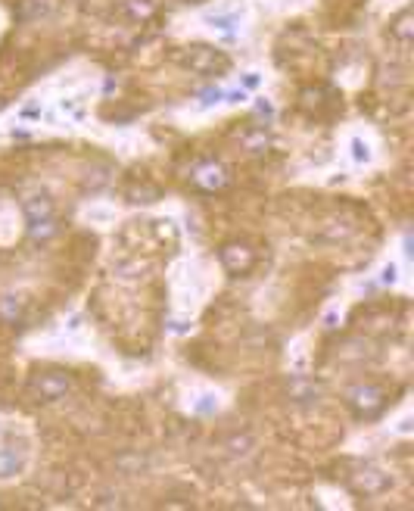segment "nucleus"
<instances>
[{
  "label": "nucleus",
  "instance_id": "nucleus-16",
  "mask_svg": "<svg viewBox=\"0 0 414 511\" xmlns=\"http://www.w3.org/2000/svg\"><path fill=\"white\" fill-rule=\"evenodd\" d=\"M47 6L41 3V0H22V6H19V19H28V16H41Z\"/></svg>",
  "mask_w": 414,
  "mask_h": 511
},
{
  "label": "nucleus",
  "instance_id": "nucleus-12",
  "mask_svg": "<svg viewBox=\"0 0 414 511\" xmlns=\"http://www.w3.org/2000/svg\"><path fill=\"white\" fill-rule=\"evenodd\" d=\"M59 231V222H57V215L53 218H44V222H35V224H28V237H32L35 243H44V240H50L53 234Z\"/></svg>",
  "mask_w": 414,
  "mask_h": 511
},
{
  "label": "nucleus",
  "instance_id": "nucleus-21",
  "mask_svg": "<svg viewBox=\"0 0 414 511\" xmlns=\"http://www.w3.org/2000/svg\"><path fill=\"white\" fill-rule=\"evenodd\" d=\"M246 446H250V436H240V440L234 436L231 440V452H246Z\"/></svg>",
  "mask_w": 414,
  "mask_h": 511
},
{
  "label": "nucleus",
  "instance_id": "nucleus-24",
  "mask_svg": "<svg viewBox=\"0 0 414 511\" xmlns=\"http://www.w3.org/2000/svg\"><path fill=\"white\" fill-rule=\"evenodd\" d=\"M41 116V106H26V109H22V118H38Z\"/></svg>",
  "mask_w": 414,
  "mask_h": 511
},
{
  "label": "nucleus",
  "instance_id": "nucleus-9",
  "mask_svg": "<svg viewBox=\"0 0 414 511\" xmlns=\"http://www.w3.org/2000/svg\"><path fill=\"white\" fill-rule=\"evenodd\" d=\"M389 35L395 37V41H402V44H408L414 37V16H411V10H402L399 16L393 19V25H389Z\"/></svg>",
  "mask_w": 414,
  "mask_h": 511
},
{
  "label": "nucleus",
  "instance_id": "nucleus-6",
  "mask_svg": "<svg viewBox=\"0 0 414 511\" xmlns=\"http://www.w3.org/2000/svg\"><path fill=\"white\" fill-rule=\"evenodd\" d=\"M218 259L221 265H225L227 274H246L252 265H256V253H252L246 243H225V246L218 249Z\"/></svg>",
  "mask_w": 414,
  "mask_h": 511
},
{
  "label": "nucleus",
  "instance_id": "nucleus-18",
  "mask_svg": "<svg viewBox=\"0 0 414 511\" xmlns=\"http://www.w3.org/2000/svg\"><path fill=\"white\" fill-rule=\"evenodd\" d=\"M209 25L212 28H221V31H231L237 25V16H209Z\"/></svg>",
  "mask_w": 414,
  "mask_h": 511
},
{
  "label": "nucleus",
  "instance_id": "nucleus-7",
  "mask_svg": "<svg viewBox=\"0 0 414 511\" xmlns=\"http://www.w3.org/2000/svg\"><path fill=\"white\" fill-rule=\"evenodd\" d=\"M22 212H26V222L35 224V222H44V218H53V199L47 193H35L22 203Z\"/></svg>",
  "mask_w": 414,
  "mask_h": 511
},
{
  "label": "nucleus",
  "instance_id": "nucleus-14",
  "mask_svg": "<svg viewBox=\"0 0 414 511\" xmlns=\"http://www.w3.org/2000/svg\"><path fill=\"white\" fill-rule=\"evenodd\" d=\"M271 143V137L265 134V128H258V131H252V134H243V147L246 150H252V153H262L265 147Z\"/></svg>",
  "mask_w": 414,
  "mask_h": 511
},
{
  "label": "nucleus",
  "instance_id": "nucleus-11",
  "mask_svg": "<svg viewBox=\"0 0 414 511\" xmlns=\"http://www.w3.org/2000/svg\"><path fill=\"white\" fill-rule=\"evenodd\" d=\"M22 471V455L16 449H0V480L16 477Z\"/></svg>",
  "mask_w": 414,
  "mask_h": 511
},
{
  "label": "nucleus",
  "instance_id": "nucleus-4",
  "mask_svg": "<svg viewBox=\"0 0 414 511\" xmlns=\"http://www.w3.org/2000/svg\"><path fill=\"white\" fill-rule=\"evenodd\" d=\"M389 474H383L380 467L374 465H361L355 474L349 477V490L358 492V496H380L383 490H389Z\"/></svg>",
  "mask_w": 414,
  "mask_h": 511
},
{
  "label": "nucleus",
  "instance_id": "nucleus-22",
  "mask_svg": "<svg viewBox=\"0 0 414 511\" xmlns=\"http://www.w3.org/2000/svg\"><path fill=\"white\" fill-rule=\"evenodd\" d=\"M225 100H227V103H243V100H246V91H243V87H240V91H227Z\"/></svg>",
  "mask_w": 414,
  "mask_h": 511
},
{
  "label": "nucleus",
  "instance_id": "nucleus-26",
  "mask_svg": "<svg viewBox=\"0 0 414 511\" xmlns=\"http://www.w3.org/2000/svg\"><path fill=\"white\" fill-rule=\"evenodd\" d=\"M256 84H258V75H256V72L243 75V87H256Z\"/></svg>",
  "mask_w": 414,
  "mask_h": 511
},
{
  "label": "nucleus",
  "instance_id": "nucleus-10",
  "mask_svg": "<svg viewBox=\"0 0 414 511\" xmlns=\"http://www.w3.org/2000/svg\"><path fill=\"white\" fill-rule=\"evenodd\" d=\"M22 312H26V299H22V296H13V293L0 296V318H3L7 324H16V321H19Z\"/></svg>",
  "mask_w": 414,
  "mask_h": 511
},
{
  "label": "nucleus",
  "instance_id": "nucleus-25",
  "mask_svg": "<svg viewBox=\"0 0 414 511\" xmlns=\"http://www.w3.org/2000/svg\"><path fill=\"white\" fill-rule=\"evenodd\" d=\"M395 280V265H386L383 268V284H393Z\"/></svg>",
  "mask_w": 414,
  "mask_h": 511
},
{
  "label": "nucleus",
  "instance_id": "nucleus-13",
  "mask_svg": "<svg viewBox=\"0 0 414 511\" xmlns=\"http://www.w3.org/2000/svg\"><path fill=\"white\" fill-rule=\"evenodd\" d=\"M122 10L128 12V16L134 19V22H147V19L156 12V3L153 0H125V6Z\"/></svg>",
  "mask_w": 414,
  "mask_h": 511
},
{
  "label": "nucleus",
  "instance_id": "nucleus-15",
  "mask_svg": "<svg viewBox=\"0 0 414 511\" xmlns=\"http://www.w3.org/2000/svg\"><path fill=\"white\" fill-rule=\"evenodd\" d=\"M128 197H131V203H153V199H159V190L156 187H131Z\"/></svg>",
  "mask_w": 414,
  "mask_h": 511
},
{
  "label": "nucleus",
  "instance_id": "nucleus-19",
  "mask_svg": "<svg viewBox=\"0 0 414 511\" xmlns=\"http://www.w3.org/2000/svg\"><path fill=\"white\" fill-rule=\"evenodd\" d=\"M352 156H355L358 162H364V159H368L370 153H368V147H364L361 141H352Z\"/></svg>",
  "mask_w": 414,
  "mask_h": 511
},
{
  "label": "nucleus",
  "instance_id": "nucleus-8",
  "mask_svg": "<svg viewBox=\"0 0 414 511\" xmlns=\"http://www.w3.org/2000/svg\"><path fill=\"white\" fill-rule=\"evenodd\" d=\"M287 393H290V399L293 402H314L318 399V384H312V380H305V377H293L287 384Z\"/></svg>",
  "mask_w": 414,
  "mask_h": 511
},
{
  "label": "nucleus",
  "instance_id": "nucleus-1",
  "mask_svg": "<svg viewBox=\"0 0 414 511\" xmlns=\"http://www.w3.org/2000/svg\"><path fill=\"white\" fill-rule=\"evenodd\" d=\"M175 60L196 75H225L231 69V60L218 47H209V44H190V47L178 50Z\"/></svg>",
  "mask_w": 414,
  "mask_h": 511
},
{
  "label": "nucleus",
  "instance_id": "nucleus-23",
  "mask_svg": "<svg viewBox=\"0 0 414 511\" xmlns=\"http://www.w3.org/2000/svg\"><path fill=\"white\" fill-rule=\"evenodd\" d=\"M196 411H203V415H206V411H215V402H212V396H203L200 402H196Z\"/></svg>",
  "mask_w": 414,
  "mask_h": 511
},
{
  "label": "nucleus",
  "instance_id": "nucleus-5",
  "mask_svg": "<svg viewBox=\"0 0 414 511\" xmlns=\"http://www.w3.org/2000/svg\"><path fill=\"white\" fill-rule=\"evenodd\" d=\"M190 181H194L196 187H200L203 193H218L227 187V181H231V174H227V168L221 165V162H200V165L190 172Z\"/></svg>",
  "mask_w": 414,
  "mask_h": 511
},
{
  "label": "nucleus",
  "instance_id": "nucleus-3",
  "mask_svg": "<svg viewBox=\"0 0 414 511\" xmlns=\"http://www.w3.org/2000/svg\"><path fill=\"white\" fill-rule=\"evenodd\" d=\"M346 402H349V409L355 411L358 418H374V415H380L383 405H386V393L374 384H361V386H352V390L346 393Z\"/></svg>",
  "mask_w": 414,
  "mask_h": 511
},
{
  "label": "nucleus",
  "instance_id": "nucleus-17",
  "mask_svg": "<svg viewBox=\"0 0 414 511\" xmlns=\"http://www.w3.org/2000/svg\"><path fill=\"white\" fill-rule=\"evenodd\" d=\"M218 100H225V91H221V87H206V91L200 93L203 106H212V103H218Z\"/></svg>",
  "mask_w": 414,
  "mask_h": 511
},
{
  "label": "nucleus",
  "instance_id": "nucleus-20",
  "mask_svg": "<svg viewBox=\"0 0 414 511\" xmlns=\"http://www.w3.org/2000/svg\"><path fill=\"white\" fill-rule=\"evenodd\" d=\"M256 112H258V116H265V118H271V116H274V106H271L268 100H256Z\"/></svg>",
  "mask_w": 414,
  "mask_h": 511
},
{
  "label": "nucleus",
  "instance_id": "nucleus-2",
  "mask_svg": "<svg viewBox=\"0 0 414 511\" xmlns=\"http://www.w3.org/2000/svg\"><path fill=\"white\" fill-rule=\"evenodd\" d=\"M72 390V374L69 371H41L32 377L28 393H32L38 402H57L66 393Z\"/></svg>",
  "mask_w": 414,
  "mask_h": 511
}]
</instances>
